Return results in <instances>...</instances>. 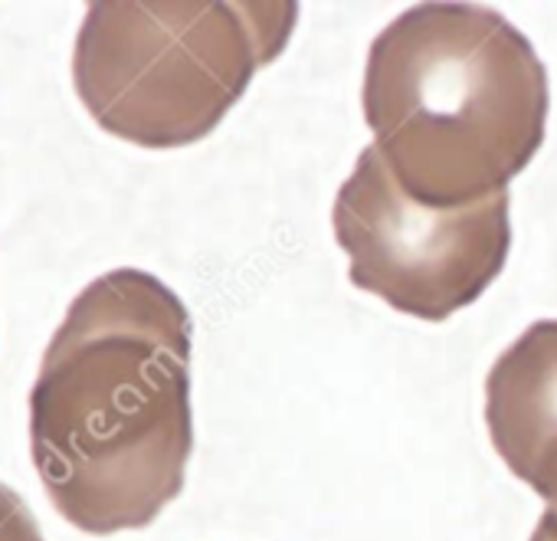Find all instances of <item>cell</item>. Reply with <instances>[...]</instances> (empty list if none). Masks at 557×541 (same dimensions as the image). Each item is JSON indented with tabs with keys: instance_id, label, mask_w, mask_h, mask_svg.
<instances>
[{
	"instance_id": "obj_3",
	"label": "cell",
	"mask_w": 557,
	"mask_h": 541,
	"mask_svg": "<svg viewBox=\"0 0 557 541\" xmlns=\"http://www.w3.org/2000/svg\"><path fill=\"white\" fill-rule=\"evenodd\" d=\"M296 17L286 0H99L76 37L73 86L102 132L151 151L187 148L286 50Z\"/></svg>"
},
{
	"instance_id": "obj_1",
	"label": "cell",
	"mask_w": 557,
	"mask_h": 541,
	"mask_svg": "<svg viewBox=\"0 0 557 541\" xmlns=\"http://www.w3.org/2000/svg\"><path fill=\"white\" fill-rule=\"evenodd\" d=\"M194 450L190 316L145 269L70 306L30 391V453L53 508L86 534L148 528Z\"/></svg>"
},
{
	"instance_id": "obj_7",
	"label": "cell",
	"mask_w": 557,
	"mask_h": 541,
	"mask_svg": "<svg viewBox=\"0 0 557 541\" xmlns=\"http://www.w3.org/2000/svg\"><path fill=\"white\" fill-rule=\"evenodd\" d=\"M554 541H557V508H544V515H541V521H537Z\"/></svg>"
},
{
	"instance_id": "obj_6",
	"label": "cell",
	"mask_w": 557,
	"mask_h": 541,
	"mask_svg": "<svg viewBox=\"0 0 557 541\" xmlns=\"http://www.w3.org/2000/svg\"><path fill=\"white\" fill-rule=\"evenodd\" d=\"M0 541H44L40 525L17 489L0 482Z\"/></svg>"
},
{
	"instance_id": "obj_4",
	"label": "cell",
	"mask_w": 557,
	"mask_h": 541,
	"mask_svg": "<svg viewBox=\"0 0 557 541\" xmlns=\"http://www.w3.org/2000/svg\"><path fill=\"white\" fill-rule=\"evenodd\" d=\"M508 207V194L469 207L417 204L368 145L335 197L332 223L358 290L404 316L446 322L502 276L511 249Z\"/></svg>"
},
{
	"instance_id": "obj_2",
	"label": "cell",
	"mask_w": 557,
	"mask_h": 541,
	"mask_svg": "<svg viewBox=\"0 0 557 541\" xmlns=\"http://www.w3.org/2000/svg\"><path fill=\"white\" fill-rule=\"evenodd\" d=\"M547 73L531 40L475 4H420L368 53L364 119L407 197L469 207L508 194L547 128Z\"/></svg>"
},
{
	"instance_id": "obj_5",
	"label": "cell",
	"mask_w": 557,
	"mask_h": 541,
	"mask_svg": "<svg viewBox=\"0 0 557 541\" xmlns=\"http://www.w3.org/2000/svg\"><path fill=\"white\" fill-rule=\"evenodd\" d=\"M485 423L502 463L557 508V319L528 325L485 378Z\"/></svg>"
},
{
	"instance_id": "obj_8",
	"label": "cell",
	"mask_w": 557,
	"mask_h": 541,
	"mask_svg": "<svg viewBox=\"0 0 557 541\" xmlns=\"http://www.w3.org/2000/svg\"><path fill=\"white\" fill-rule=\"evenodd\" d=\"M531 541H554V538H550V534H547V531L537 525V528H534V534H531Z\"/></svg>"
}]
</instances>
